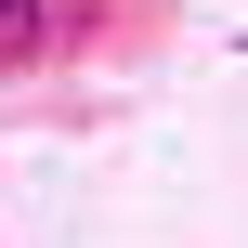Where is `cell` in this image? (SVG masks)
Listing matches in <instances>:
<instances>
[{"label":"cell","mask_w":248,"mask_h":248,"mask_svg":"<svg viewBox=\"0 0 248 248\" xmlns=\"http://www.w3.org/2000/svg\"><path fill=\"white\" fill-rule=\"evenodd\" d=\"M0 52H39V0H0Z\"/></svg>","instance_id":"1"}]
</instances>
